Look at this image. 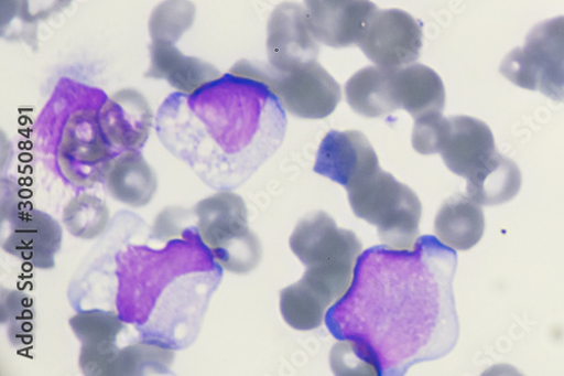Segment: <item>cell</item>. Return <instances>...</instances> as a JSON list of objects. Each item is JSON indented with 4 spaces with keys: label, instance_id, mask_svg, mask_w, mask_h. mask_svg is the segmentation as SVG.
Here are the masks:
<instances>
[{
    "label": "cell",
    "instance_id": "obj_10",
    "mask_svg": "<svg viewBox=\"0 0 564 376\" xmlns=\"http://www.w3.org/2000/svg\"><path fill=\"white\" fill-rule=\"evenodd\" d=\"M306 12L297 3L278 6L268 22L269 64L281 72H292L316 63L319 45Z\"/></svg>",
    "mask_w": 564,
    "mask_h": 376
},
{
    "label": "cell",
    "instance_id": "obj_20",
    "mask_svg": "<svg viewBox=\"0 0 564 376\" xmlns=\"http://www.w3.org/2000/svg\"><path fill=\"white\" fill-rule=\"evenodd\" d=\"M392 71L370 66L360 69L347 82V103L355 112L366 118H381L399 110Z\"/></svg>",
    "mask_w": 564,
    "mask_h": 376
},
{
    "label": "cell",
    "instance_id": "obj_14",
    "mask_svg": "<svg viewBox=\"0 0 564 376\" xmlns=\"http://www.w3.org/2000/svg\"><path fill=\"white\" fill-rule=\"evenodd\" d=\"M305 9L318 42L333 49L358 44L379 11L370 0H305Z\"/></svg>",
    "mask_w": 564,
    "mask_h": 376
},
{
    "label": "cell",
    "instance_id": "obj_2",
    "mask_svg": "<svg viewBox=\"0 0 564 376\" xmlns=\"http://www.w3.org/2000/svg\"><path fill=\"white\" fill-rule=\"evenodd\" d=\"M294 255L306 266L301 281L332 307L349 291L362 254L356 233L339 228L325 212L302 219L290 239Z\"/></svg>",
    "mask_w": 564,
    "mask_h": 376
},
{
    "label": "cell",
    "instance_id": "obj_15",
    "mask_svg": "<svg viewBox=\"0 0 564 376\" xmlns=\"http://www.w3.org/2000/svg\"><path fill=\"white\" fill-rule=\"evenodd\" d=\"M153 112L143 94L126 88L110 97L99 111L102 130L115 149L143 148L153 127Z\"/></svg>",
    "mask_w": 564,
    "mask_h": 376
},
{
    "label": "cell",
    "instance_id": "obj_25",
    "mask_svg": "<svg viewBox=\"0 0 564 376\" xmlns=\"http://www.w3.org/2000/svg\"><path fill=\"white\" fill-rule=\"evenodd\" d=\"M34 310L29 297L21 292L2 291V324L9 325L13 345H28L34 331Z\"/></svg>",
    "mask_w": 564,
    "mask_h": 376
},
{
    "label": "cell",
    "instance_id": "obj_19",
    "mask_svg": "<svg viewBox=\"0 0 564 376\" xmlns=\"http://www.w3.org/2000/svg\"><path fill=\"white\" fill-rule=\"evenodd\" d=\"M485 229L486 219L481 205L460 194L443 204L434 225L436 238L455 251L476 247L484 238Z\"/></svg>",
    "mask_w": 564,
    "mask_h": 376
},
{
    "label": "cell",
    "instance_id": "obj_11",
    "mask_svg": "<svg viewBox=\"0 0 564 376\" xmlns=\"http://www.w3.org/2000/svg\"><path fill=\"white\" fill-rule=\"evenodd\" d=\"M381 169L368 138L359 130H332L323 138L314 172L339 183L346 191Z\"/></svg>",
    "mask_w": 564,
    "mask_h": 376
},
{
    "label": "cell",
    "instance_id": "obj_7",
    "mask_svg": "<svg viewBox=\"0 0 564 376\" xmlns=\"http://www.w3.org/2000/svg\"><path fill=\"white\" fill-rule=\"evenodd\" d=\"M113 149L100 125L99 111L78 110L62 132L57 155L62 174L76 186H94L106 180L117 158Z\"/></svg>",
    "mask_w": 564,
    "mask_h": 376
},
{
    "label": "cell",
    "instance_id": "obj_4",
    "mask_svg": "<svg viewBox=\"0 0 564 376\" xmlns=\"http://www.w3.org/2000/svg\"><path fill=\"white\" fill-rule=\"evenodd\" d=\"M358 218L378 227L383 246L412 250L417 241L422 204L406 184L380 169L347 191Z\"/></svg>",
    "mask_w": 564,
    "mask_h": 376
},
{
    "label": "cell",
    "instance_id": "obj_8",
    "mask_svg": "<svg viewBox=\"0 0 564 376\" xmlns=\"http://www.w3.org/2000/svg\"><path fill=\"white\" fill-rule=\"evenodd\" d=\"M2 222L8 229L2 240L6 253L41 270L56 266V256L63 245V228L51 215L33 208H21L20 203H2Z\"/></svg>",
    "mask_w": 564,
    "mask_h": 376
},
{
    "label": "cell",
    "instance_id": "obj_9",
    "mask_svg": "<svg viewBox=\"0 0 564 376\" xmlns=\"http://www.w3.org/2000/svg\"><path fill=\"white\" fill-rule=\"evenodd\" d=\"M422 44L421 24L411 14L398 9L376 12L358 42L366 57L384 69L414 64L420 57Z\"/></svg>",
    "mask_w": 564,
    "mask_h": 376
},
{
    "label": "cell",
    "instance_id": "obj_13",
    "mask_svg": "<svg viewBox=\"0 0 564 376\" xmlns=\"http://www.w3.org/2000/svg\"><path fill=\"white\" fill-rule=\"evenodd\" d=\"M497 153L494 133L486 122L468 116L447 119L441 154L454 174L473 180Z\"/></svg>",
    "mask_w": 564,
    "mask_h": 376
},
{
    "label": "cell",
    "instance_id": "obj_22",
    "mask_svg": "<svg viewBox=\"0 0 564 376\" xmlns=\"http://www.w3.org/2000/svg\"><path fill=\"white\" fill-rule=\"evenodd\" d=\"M330 308L301 280L280 292L281 315L295 331H315L322 325Z\"/></svg>",
    "mask_w": 564,
    "mask_h": 376
},
{
    "label": "cell",
    "instance_id": "obj_17",
    "mask_svg": "<svg viewBox=\"0 0 564 376\" xmlns=\"http://www.w3.org/2000/svg\"><path fill=\"white\" fill-rule=\"evenodd\" d=\"M394 99L399 109L414 120L432 114H443L446 92L441 76L429 66L411 64L392 71Z\"/></svg>",
    "mask_w": 564,
    "mask_h": 376
},
{
    "label": "cell",
    "instance_id": "obj_26",
    "mask_svg": "<svg viewBox=\"0 0 564 376\" xmlns=\"http://www.w3.org/2000/svg\"><path fill=\"white\" fill-rule=\"evenodd\" d=\"M447 119L443 114H432L415 119L412 132V147L421 155L441 153Z\"/></svg>",
    "mask_w": 564,
    "mask_h": 376
},
{
    "label": "cell",
    "instance_id": "obj_18",
    "mask_svg": "<svg viewBox=\"0 0 564 376\" xmlns=\"http://www.w3.org/2000/svg\"><path fill=\"white\" fill-rule=\"evenodd\" d=\"M106 182L111 197L132 208L148 206L159 187L155 171L135 150L117 155Z\"/></svg>",
    "mask_w": 564,
    "mask_h": 376
},
{
    "label": "cell",
    "instance_id": "obj_1",
    "mask_svg": "<svg viewBox=\"0 0 564 376\" xmlns=\"http://www.w3.org/2000/svg\"><path fill=\"white\" fill-rule=\"evenodd\" d=\"M455 250L433 235L412 250L376 246L362 253L347 294L325 315L328 332L352 341L378 376H402L456 347Z\"/></svg>",
    "mask_w": 564,
    "mask_h": 376
},
{
    "label": "cell",
    "instance_id": "obj_27",
    "mask_svg": "<svg viewBox=\"0 0 564 376\" xmlns=\"http://www.w3.org/2000/svg\"><path fill=\"white\" fill-rule=\"evenodd\" d=\"M332 367L337 375L378 376L358 346L351 341H340L330 355Z\"/></svg>",
    "mask_w": 564,
    "mask_h": 376
},
{
    "label": "cell",
    "instance_id": "obj_16",
    "mask_svg": "<svg viewBox=\"0 0 564 376\" xmlns=\"http://www.w3.org/2000/svg\"><path fill=\"white\" fill-rule=\"evenodd\" d=\"M151 66L145 77L165 79L176 90L195 96L223 76L212 64L183 55L173 43L153 42L150 45Z\"/></svg>",
    "mask_w": 564,
    "mask_h": 376
},
{
    "label": "cell",
    "instance_id": "obj_6",
    "mask_svg": "<svg viewBox=\"0 0 564 376\" xmlns=\"http://www.w3.org/2000/svg\"><path fill=\"white\" fill-rule=\"evenodd\" d=\"M499 71L517 86L539 89L554 103H564V17L535 25L524 49L509 53Z\"/></svg>",
    "mask_w": 564,
    "mask_h": 376
},
{
    "label": "cell",
    "instance_id": "obj_12",
    "mask_svg": "<svg viewBox=\"0 0 564 376\" xmlns=\"http://www.w3.org/2000/svg\"><path fill=\"white\" fill-rule=\"evenodd\" d=\"M69 325L82 344L79 367L83 374L115 376L126 347H119V339L126 331L121 316L104 310L83 311L69 320Z\"/></svg>",
    "mask_w": 564,
    "mask_h": 376
},
{
    "label": "cell",
    "instance_id": "obj_21",
    "mask_svg": "<svg viewBox=\"0 0 564 376\" xmlns=\"http://www.w3.org/2000/svg\"><path fill=\"white\" fill-rule=\"evenodd\" d=\"M522 187V173L509 158L497 153L475 179L467 181L466 194L481 206H498L512 201Z\"/></svg>",
    "mask_w": 564,
    "mask_h": 376
},
{
    "label": "cell",
    "instance_id": "obj_5",
    "mask_svg": "<svg viewBox=\"0 0 564 376\" xmlns=\"http://www.w3.org/2000/svg\"><path fill=\"white\" fill-rule=\"evenodd\" d=\"M230 74L263 83L282 108L301 119H324L341 101L339 83L317 62L292 72H281L270 64L240 61Z\"/></svg>",
    "mask_w": 564,
    "mask_h": 376
},
{
    "label": "cell",
    "instance_id": "obj_24",
    "mask_svg": "<svg viewBox=\"0 0 564 376\" xmlns=\"http://www.w3.org/2000/svg\"><path fill=\"white\" fill-rule=\"evenodd\" d=\"M196 13V7L191 0H164L150 19L153 42L174 44L193 26Z\"/></svg>",
    "mask_w": 564,
    "mask_h": 376
},
{
    "label": "cell",
    "instance_id": "obj_3",
    "mask_svg": "<svg viewBox=\"0 0 564 376\" xmlns=\"http://www.w3.org/2000/svg\"><path fill=\"white\" fill-rule=\"evenodd\" d=\"M196 232L221 269L237 275L253 271L262 260V245L249 227L243 198L231 192L212 195L195 207Z\"/></svg>",
    "mask_w": 564,
    "mask_h": 376
},
{
    "label": "cell",
    "instance_id": "obj_23",
    "mask_svg": "<svg viewBox=\"0 0 564 376\" xmlns=\"http://www.w3.org/2000/svg\"><path fill=\"white\" fill-rule=\"evenodd\" d=\"M63 222L75 238L94 240L100 238L109 227L110 211L100 198L83 193L67 204Z\"/></svg>",
    "mask_w": 564,
    "mask_h": 376
}]
</instances>
